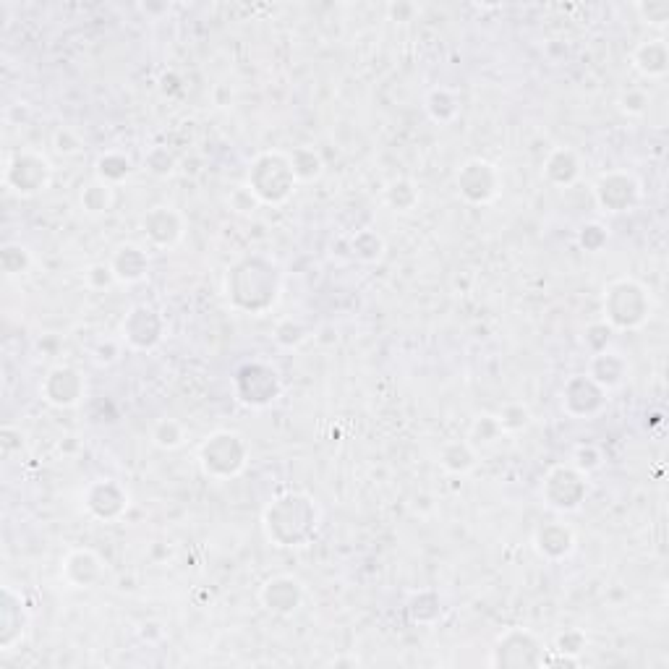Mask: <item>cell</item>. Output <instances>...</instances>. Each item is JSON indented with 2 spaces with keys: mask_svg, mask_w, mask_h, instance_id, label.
Returning a JSON list of instances; mask_svg holds the SVG:
<instances>
[{
  "mask_svg": "<svg viewBox=\"0 0 669 669\" xmlns=\"http://www.w3.org/2000/svg\"><path fill=\"white\" fill-rule=\"evenodd\" d=\"M544 641L528 628L502 630L494 646L489 649V667L492 669H539L544 667Z\"/></svg>",
  "mask_w": 669,
  "mask_h": 669,
  "instance_id": "7",
  "label": "cell"
},
{
  "mask_svg": "<svg viewBox=\"0 0 669 669\" xmlns=\"http://www.w3.org/2000/svg\"><path fill=\"white\" fill-rule=\"evenodd\" d=\"M32 264H34L32 251H29L24 244L11 241V244H3V249H0V270H3L6 278H21V275H27V272L32 270Z\"/></svg>",
  "mask_w": 669,
  "mask_h": 669,
  "instance_id": "34",
  "label": "cell"
},
{
  "mask_svg": "<svg viewBox=\"0 0 669 669\" xmlns=\"http://www.w3.org/2000/svg\"><path fill=\"white\" fill-rule=\"evenodd\" d=\"M387 14L392 16V21H411V16L416 14V6H411V3H390Z\"/></svg>",
  "mask_w": 669,
  "mask_h": 669,
  "instance_id": "50",
  "label": "cell"
},
{
  "mask_svg": "<svg viewBox=\"0 0 669 669\" xmlns=\"http://www.w3.org/2000/svg\"><path fill=\"white\" fill-rule=\"evenodd\" d=\"M382 202H385L387 210L398 212V215H408L421 202L419 183L413 181V178H395L382 191Z\"/></svg>",
  "mask_w": 669,
  "mask_h": 669,
  "instance_id": "28",
  "label": "cell"
},
{
  "mask_svg": "<svg viewBox=\"0 0 669 669\" xmlns=\"http://www.w3.org/2000/svg\"><path fill=\"white\" fill-rule=\"evenodd\" d=\"M149 440H152V445L155 447L165 450V453H173V450L186 445V426H183L178 419L163 416V419H157L155 424H152Z\"/></svg>",
  "mask_w": 669,
  "mask_h": 669,
  "instance_id": "31",
  "label": "cell"
},
{
  "mask_svg": "<svg viewBox=\"0 0 669 669\" xmlns=\"http://www.w3.org/2000/svg\"><path fill=\"white\" fill-rule=\"evenodd\" d=\"M29 628H32V612L27 599L19 588L6 583L0 596V651H14L29 636Z\"/></svg>",
  "mask_w": 669,
  "mask_h": 669,
  "instance_id": "16",
  "label": "cell"
},
{
  "mask_svg": "<svg viewBox=\"0 0 669 669\" xmlns=\"http://www.w3.org/2000/svg\"><path fill=\"white\" fill-rule=\"evenodd\" d=\"M3 183L16 196H24V199L37 196L48 191L53 183V163L48 160V155H42L37 149L11 152L6 168H3Z\"/></svg>",
  "mask_w": 669,
  "mask_h": 669,
  "instance_id": "8",
  "label": "cell"
},
{
  "mask_svg": "<svg viewBox=\"0 0 669 669\" xmlns=\"http://www.w3.org/2000/svg\"><path fill=\"white\" fill-rule=\"evenodd\" d=\"M633 8L643 24H649V27L664 29L669 24V0H638Z\"/></svg>",
  "mask_w": 669,
  "mask_h": 669,
  "instance_id": "39",
  "label": "cell"
},
{
  "mask_svg": "<svg viewBox=\"0 0 669 669\" xmlns=\"http://www.w3.org/2000/svg\"><path fill=\"white\" fill-rule=\"evenodd\" d=\"M617 105H620V110L628 115V118H641V115L649 113V105H651L649 92H643V89H636V87L625 89V92L620 95V100H617Z\"/></svg>",
  "mask_w": 669,
  "mask_h": 669,
  "instance_id": "43",
  "label": "cell"
},
{
  "mask_svg": "<svg viewBox=\"0 0 669 669\" xmlns=\"http://www.w3.org/2000/svg\"><path fill=\"white\" fill-rule=\"evenodd\" d=\"M588 646V638L581 628H568L555 636V651L568 656H581Z\"/></svg>",
  "mask_w": 669,
  "mask_h": 669,
  "instance_id": "44",
  "label": "cell"
},
{
  "mask_svg": "<svg viewBox=\"0 0 669 669\" xmlns=\"http://www.w3.org/2000/svg\"><path fill=\"white\" fill-rule=\"evenodd\" d=\"M82 505L89 518H95L100 523H115L129 513L131 494L121 481L105 476V479L89 481L84 487Z\"/></svg>",
  "mask_w": 669,
  "mask_h": 669,
  "instance_id": "12",
  "label": "cell"
},
{
  "mask_svg": "<svg viewBox=\"0 0 669 669\" xmlns=\"http://www.w3.org/2000/svg\"><path fill=\"white\" fill-rule=\"evenodd\" d=\"M586 374L594 379L602 390L612 392L617 390V387L625 385V379H628L630 374V366L628 359H625L620 351H615V348H604V351L599 353H591Z\"/></svg>",
  "mask_w": 669,
  "mask_h": 669,
  "instance_id": "21",
  "label": "cell"
},
{
  "mask_svg": "<svg viewBox=\"0 0 669 669\" xmlns=\"http://www.w3.org/2000/svg\"><path fill=\"white\" fill-rule=\"evenodd\" d=\"M92 356H95L97 364H115L121 359V343L118 340H97L95 348H92Z\"/></svg>",
  "mask_w": 669,
  "mask_h": 669,
  "instance_id": "48",
  "label": "cell"
},
{
  "mask_svg": "<svg viewBox=\"0 0 669 669\" xmlns=\"http://www.w3.org/2000/svg\"><path fill=\"white\" fill-rule=\"evenodd\" d=\"M578 471H583V474H594V471H599V468L604 466V450L599 445H591V442H586V445H578L573 450V460H570Z\"/></svg>",
  "mask_w": 669,
  "mask_h": 669,
  "instance_id": "41",
  "label": "cell"
},
{
  "mask_svg": "<svg viewBox=\"0 0 669 669\" xmlns=\"http://www.w3.org/2000/svg\"><path fill=\"white\" fill-rule=\"evenodd\" d=\"M233 395L241 406L262 411L275 406L283 395V377L270 361L254 359L238 366L233 374Z\"/></svg>",
  "mask_w": 669,
  "mask_h": 669,
  "instance_id": "6",
  "label": "cell"
},
{
  "mask_svg": "<svg viewBox=\"0 0 669 669\" xmlns=\"http://www.w3.org/2000/svg\"><path fill=\"white\" fill-rule=\"evenodd\" d=\"M115 283H118V280H115L110 262H95V264H89L87 270H84V285H87L89 291L102 293V291H108L110 285H115Z\"/></svg>",
  "mask_w": 669,
  "mask_h": 669,
  "instance_id": "42",
  "label": "cell"
},
{
  "mask_svg": "<svg viewBox=\"0 0 669 669\" xmlns=\"http://www.w3.org/2000/svg\"><path fill=\"white\" fill-rule=\"evenodd\" d=\"M165 338V319L155 306L136 304L121 319V343L131 351H155Z\"/></svg>",
  "mask_w": 669,
  "mask_h": 669,
  "instance_id": "13",
  "label": "cell"
},
{
  "mask_svg": "<svg viewBox=\"0 0 669 669\" xmlns=\"http://www.w3.org/2000/svg\"><path fill=\"white\" fill-rule=\"evenodd\" d=\"M42 400L53 408H76L87 398V379L71 364H55L42 377L40 385Z\"/></svg>",
  "mask_w": 669,
  "mask_h": 669,
  "instance_id": "15",
  "label": "cell"
},
{
  "mask_svg": "<svg viewBox=\"0 0 669 669\" xmlns=\"http://www.w3.org/2000/svg\"><path fill=\"white\" fill-rule=\"evenodd\" d=\"M110 267H113L115 280L121 285L142 283L149 275V254L139 244H118L110 254Z\"/></svg>",
  "mask_w": 669,
  "mask_h": 669,
  "instance_id": "22",
  "label": "cell"
},
{
  "mask_svg": "<svg viewBox=\"0 0 669 669\" xmlns=\"http://www.w3.org/2000/svg\"><path fill=\"white\" fill-rule=\"evenodd\" d=\"M445 615L442 607V596L437 588H416L406 599V617L408 622L419 625V628H432Z\"/></svg>",
  "mask_w": 669,
  "mask_h": 669,
  "instance_id": "25",
  "label": "cell"
},
{
  "mask_svg": "<svg viewBox=\"0 0 669 669\" xmlns=\"http://www.w3.org/2000/svg\"><path fill=\"white\" fill-rule=\"evenodd\" d=\"M176 168H178V160L168 147H152L147 155H144V170H147L149 176L170 178L173 173H176Z\"/></svg>",
  "mask_w": 669,
  "mask_h": 669,
  "instance_id": "38",
  "label": "cell"
},
{
  "mask_svg": "<svg viewBox=\"0 0 669 669\" xmlns=\"http://www.w3.org/2000/svg\"><path fill=\"white\" fill-rule=\"evenodd\" d=\"M588 497V476L573 463H557L544 474L541 481V500L557 513L581 510Z\"/></svg>",
  "mask_w": 669,
  "mask_h": 669,
  "instance_id": "9",
  "label": "cell"
},
{
  "mask_svg": "<svg viewBox=\"0 0 669 669\" xmlns=\"http://www.w3.org/2000/svg\"><path fill=\"white\" fill-rule=\"evenodd\" d=\"M630 63L643 79H662L669 71V45L664 37H651V40L638 42Z\"/></svg>",
  "mask_w": 669,
  "mask_h": 669,
  "instance_id": "24",
  "label": "cell"
},
{
  "mask_svg": "<svg viewBox=\"0 0 669 669\" xmlns=\"http://www.w3.org/2000/svg\"><path fill=\"white\" fill-rule=\"evenodd\" d=\"M105 560L97 555L95 549L76 547L63 557L61 581L74 591H87L105 581Z\"/></svg>",
  "mask_w": 669,
  "mask_h": 669,
  "instance_id": "19",
  "label": "cell"
},
{
  "mask_svg": "<svg viewBox=\"0 0 669 669\" xmlns=\"http://www.w3.org/2000/svg\"><path fill=\"white\" fill-rule=\"evenodd\" d=\"M500 437H502L500 421H497V416H492V413H481V416H476L471 429H468V440L474 442L476 447L494 445Z\"/></svg>",
  "mask_w": 669,
  "mask_h": 669,
  "instance_id": "37",
  "label": "cell"
},
{
  "mask_svg": "<svg viewBox=\"0 0 669 669\" xmlns=\"http://www.w3.org/2000/svg\"><path fill=\"white\" fill-rule=\"evenodd\" d=\"M591 196H594L596 207L607 215H625L641 204L643 186L636 173H630V170H604L591 186Z\"/></svg>",
  "mask_w": 669,
  "mask_h": 669,
  "instance_id": "10",
  "label": "cell"
},
{
  "mask_svg": "<svg viewBox=\"0 0 669 669\" xmlns=\"http://www.w3.org/2000/svg\"><path fill=\"white\" fill-rule=\"evenodd\" d=\"M21 437V432L19 429H16V426H3V429H0V450H3V455H14L16 450H21V442H14V440H19Z\"/></svg>",
  "mask_w": 669,
  "mask_h": 669,
  "instance_id": "49",
  "label": "cell"
},
{
  "mask_svg": "<svg viewBox=\"0 0 669 669\" xmlns=\"http://www.w3.org/2000/svg\"><path fill=\"white\" fill-rule=\"evenodd\" d=\"M460 108H463L460 92H455L453 87H445V84L432 87L424 97L426 115H429L434 123H440V126H450V123L458 121Z\"/></svg>",
  "mask_w": 669,
  "mask_h": 669,
  "instance_id": "27",
  "label": "cell"
},
{
  "mask_svg": "<svg viewBox=\"0 0 669 669\" xmlns=\"http://www.w3.org/2000/svg\"><path fill=\"white\" fill-rule=\"evenodd\" d=\"M53 147H55V152H61V155L71 157V155H79L84 144H82V139H79V134H76V131H71V129H66V126H63V129H58L53 134Z\"/></svg>",
  "mask_w": 669,
  "mask_h": 669,
  "instance_id": "47",
  "label": "cell"
},
{
  "mask_svg": "<svg viewBox=\"0 0 669 669\" xmlns=\"http://www.w3.org/2000/svg\"><path fill=\"white\" fill-rule=\"evenodd\" d=\"M607 244H609L607 225L596 223V220L581 225V230H578V246H581L583 251H588V254H599Z\"/></svg>",
  "mask_w": 669,
  "mask_h": 669,
  "instance_id": "40",
  "label": "cell"
},
{
  "mask_svg": "<svg viewBox=\"0 0 669 669\" xmlns=\"http://www.w3.org/2000/svg\"><path fill=\"white\" fill-rule=\"evenodd\" d=\"M387 244L374 228H361L351 236V257L361 264H379L385 259Z\"/></svg>",
  "mask_w": 669,
  "mask_h": 669,
  "instance_id": "30",
  "label": "cell"
},
{
  "mask_svg": "<svg viewBox=\"0 0 669 669\" xmlns=\"http://www.w3.org/2000/svg\"><path fill=\"white\" fill-rule=\"evenodd\" d=\"M544 181L557 186V189H570L578 183L583 173L581 155L570 147H555L544 160Z\"/></svg>",
  "mask_w": 669,
  "mask_h": 669,
  "instance_id": "23",
  "label": "cell"
},
{
  "mask_svg": "<svg viewBox=\"0 0 669 669\" xmlns=\"http://www.w3.org/2000/svg\"><path fill=\"white\" fill-rule=\"evenodd\" d=\"M223 293L230 309L241 314H267L280 301L283 272L280 264L267 254H246L225 270Z\"/></svg>",
  "mask_w": 669,
  "mask_h": 669,
  "instance_id": "1",
  "label": "cell"
},
{
  "mask_svg": "<svg viewBox=\"0 0 669 669\" xmlns=\"http://www.w3.org/2000/svg\"><path fill=\"white\" fill-rule=\"evenodd\" d=\"M494 416H497V421H500L502 434L526 432L528 426H531V421H534V416H531V408H528L526 403H518V400H513V403H505V406L494 413Z\"/></svg>",
  "mask_w": 669,
  "mask_h": 669,
  "instance_id": "35",
  "label": "cell"
},
{
  "mask_svg": "<svg viewBox=\"0 0 669 669\" xmlns=\"http://www.w3.org/2000/svg\"><path fill=\"white\" fill-rule=\"evenodd\" d=\"M534 549L544 562H565L575 552V531L562 521L541 523L534 531Z\"/></svg>",
  "mask_w": 669,
  "mask_h": 669,
  "instance_id": "20",
  "label": "cell"
},
{
  "mask_svg": "<svg viewBox=\"0 0 669 669\" xmlns=\"http://www.w3.org/2000/svg\"><path fill=\"white\" fill-rule=\"evenodd\" d=\"M259 604H262L270 615L275 617H291L296 615L306 599L304 583L298 581L296 575H272L259 586Z\"/></svg>",
  "mask_w": 669,
  "mask_h": 669,
  "instance_id": "18",
  "label": "cell"
},
{
  "mask_svg": "<svg viewBox=\"0 0 669 669\" xmlns=\"http://www.w3.org/2000/svg\"><path fill=\"white\" fill-rule=\"evenodd\" d=\"M609 392L596 385L588 374H573L565 379L560 390V406L570 419L588 421L607 408Z\"/></svg>",
  "mask_w": 669,
  "mask_h": 669,
  "instance_id": "14",
  "label": "cell"
},
{
  "mask_svg": "<svg viewBox=\"0 0 669 669\" xmlns=\"http://www.w3.org/2000/svg\"><path fill=\"white\" fill-rule=\"evenodd\" d=\"M291 163H293V173H296L298 183L319 181L322 173H325V160H322V155H319L314 147L293 149Z\"/></svg>",
  "mask_w": 669,
  "mask_h": 669,
  "instance_id": "33",
  "label": "cell"
},
{
  "mask_svg": "<svg viewBox=\"0 0 669 669\" xmlns=\"http://www.w3.org/2000/svg\"><path fill=\"white\" fill-rule=\"evenodd\" d=\"M251 447L236 429H217L207 434L196 450L199 471L210 481H230L241 476L249 466Z\"/></svg>",
  "mask_w": 669,
  "mask_h": 669,
  "instance_id": "5",
  "label": "cell"
},
{
  "mask_svg": "<svg viewBox=\"0 0 669 669\" xmlns=\"http://www.w3.org/2000/svg\"><path fill=\"white\" fill-rule=\"evenodd\" d=\"M142 233L152 249L170 251L176 249L186 236V220L181 212L170 204H157L152 210L144 212L142 217Z\"/></svg>",
  "mask_w": 669,
  "mask_h": 669,
  "instance_id": "17",
  "label": "cell"
},
{
  "mask_svg": "<svg viewBox=\"0 0 669 669\" xmlns=\"http://www.w3.org/2000/svg\"><path fill=\"white\" fill-rule=\"evenodd\" d=\"M612 335H615V330L602 319V322H594V325L586 327V332H583V345H586L591 353H599L604 351V348H609Z\"/></svg>",
  "mask_w": 669,
  "mask_h": 669,
  "instance_id": "45",
  "label": "cell"
},
{
  "mask_svg": "<svg viewBox=\"0 0 669 669\" xmlns=\"http://www.w3.org/2000/svg\"><path fill=\"white\" fill-rule=\"evenodd\" d=\"M455 189L468 204H476V207L492 204L502 191L500 168L487 157H468L466 163L455 170Z\"/></svg>",
  "mask_w": 669,
  "mask_h": 669,
  "instance_id": "11",
  "label": "cell"
},
{
  "mask_svg": "<svg viewBox=\"0 0 669 669\" xmlns=\"http://www.w3.org/2000/svg\"><path fill=\"white\" fill-rule=\"evenodd\" d=\"M95 173L100 181L110 183V186H118V183H123L126 178H129L131 160L123 155V152H115V149H110V152H102V155L97 157Z\"/></svg>",
  "mask_w": 669,
  "mask_h": 669,
  "instance_id": "32",
  "label": "cell"
},
{
  "mask_svg": "<svg viewBox=\"0 0 669 669\" xmlns=\"http://www.w3.org/2000/svg\"><path fill=\"white\" fill-rule=\"evenodd\" d=\"M654 298L651 291L636 278H617L604 288L602 314L604 322L615 332L641 330L651 319Z\"/></svg>",
  "mask_w": 669,
  "mask_h": 669,
  "instance_id": "4",
  "label": "cell"
},
{
  "mask_svg": "<svg viewBox=\"0 0 669 669\" xmlns=\"http://www.w3.org/2000/svg\"><path fill=\"white\" fill-rule=\"evenodd\" d=\"M228 204H230V210L236 212V215H254V212L262 207V204H259V199L251 194V189L246 186V183H244V186H238V189L230 191Z\"/></svg>",
  "mask_w": 669,
  "mask_h": 669,
  "instance_id": "46",
  "label": "cell"
},
{
  "mask_svg": "<svg viewBox=\"0 0 669 669\" xmlns=\"http://www.w3.org/2000/svg\"><path fill=\"white\" fill-rule=\"evenodd\" d=\"M322 510L306 492H283L262 513V531L280 549H304L317 539Z\"/></svg>",
  "mask_w": 669,
  "mask_h": 669,
  "instance_id": "2",
  "label": "cell"
},
{
  "mask_svg": "<svg viewBox=\"0 0 669 669\" xmlns=\"http://www.w3.org/2000/svg\"><path fill=\"white\" fill-rule=\"evenodd\" d=\"M440 466L445 474L450 476H468L474 474L476 466H479V447L468 440H450L440 447Z\"/></svg>",
  "mask_w": 669,
  "mask_h": 669,
  "instance_id": "26",
  "label": "cell"
},
{
  "mask_svg": "<svg viewBox=\"0 0 669 669\" xmlns=\"http://www.w3.org/2000/svg\"><path fill=\"white\" fill-rule=\"evenodd\" d=\"M309 338H311V327L306 325V322H301V319L285 317L275 325V343H278L280 348L296 351V348H301Z\"/></svg>",
  "mask_w": 669,
  "mask_h": 669,
  "instance_id": "36",
  "label": "cell"
},
{
  "mask_svg": "<svg viewBox=\"0 0 669 669\" xmlns=\"http://www.w3.org/2000/svg\"><path fill=\"white\" fill-rule=\"evenodd\" d=\"M79 204H82V210L87 212L89 217L108 215L115 204V186L95 178V181H89L82 189V194H79Z\"/></svg>",
  "mask_w": 669,
  "mask_h": 669,
  "instance_id": "29",
  "label": "cell"
},
{
  "mask_svg": "<svg viewBox=\"0 0 669 669\" xmlns=\"http://www.w3.org/2000/svg\"><path fill=\"white\" fill-rule=\"evenodd\" d=\"M246 186L257 196L259 204L280 207L296 194L298 178L293 173L291 152L283 149H264L257 157H251L246 170Z\"/></svg>",
  "mask_w": 669,
  "mask_h": 669,
  "instance_id": "3",
  "label": "cell"
}]
</instances>
